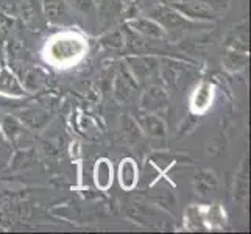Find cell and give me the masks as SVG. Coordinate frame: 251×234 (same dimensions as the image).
Returning a JSON list of instances; mask_svg holds the SVG:
<instances>
[{"label": "cell", "instance_id": "obj_8", "mask_svg": "<svg viewBox=\"0 0 251 234\" xmlns=\"http://www.w3.org/2000/svg\"><path fill=\"white\" fill-rule=\"evenodd\" d=\"M129 25L136 30L137 33L144 34L147 38L151 39H162L166 36V30L154 19H147V17H137L134 21H129Z\"/></svg>", "mask_w": 251, "mask_h": 234}, {"label": "cell", "instance_id": "obj_2", "mask_svg": "<svg viewBox=\"0 0 251 234\" xmlns=\"http://www.w3.org/2000/svg\"><path fill=\"white\" fill-rule=\"evenodd\" d=\"M172 6L184 17L195 22H211L217 19V14L203 0H176Z\"/></svg>", "mask_w": 251, "mask_h": 234}, {"label": "cell", "instance_id": "obj_6", "mask_svg": "<svg viewBox=\"0 0 251 234\" xmlns=\"http://www.w3.org/2000/svg\"><path fill=\"white\" fill-rule=\"evenodd\" d=\"M19 120L21 124L25 125L27 128L31 130H42L50 120V114L46 109L41 108H30V109H24L19 112Z\"/></svg>", "mask_w": 251, "mask_h": 234}, {"label": "cell", "instance_id": "obj_20", "mask_svg": "<svg viewBox=\"0 0 251 234\" xmlns=\"http://www.w3.org/2000/svg\"><path fill=\"white\" fill-rule=\"evenodd\" d=\"M211 99V91H209V86L203 84L200 89H198L197 95H195V106L198 108H204L207 103H209Z\"/></svg>", "mask_w": 251, "mask_h": 234}, {"label": "cell", "instance_id": "obj_18", "mask_svg": "<svg viewBox=\"0 0 251 234\" xmlns=\"http://www.w3.org/2000/svg\"><path fill=\"white\" fill-rule=\"evenodd\" d=\"M95 2H97V0H71V5L83 14L94 16L95 11H97V5H95Z\"/></svg>", "mask_w": 251, "mask_h": 234}, {"label": "cell", "instance_id": "obj_9", "mask_svg": "<svg viewBox=\"0 0 251 234\" xmlns=\"http://www.w3.org/2000/svg\"><path fill=\"white\" fill-rule=\"evenodd\" d=\"M75 47H80V42L76 39H58L53 46H51V55L56 59V61H66V59H72L75 55L80 53L81 49H76Z\"/></svg>", "mask_w": 251, "mask_h": 234}, {"label": "cell", "instance_id": "obj_4", "mask_svg": "<svg viewBox=\"0 0 251 234\" xmlns=\"http://www.w3.org/2000/svg\"><path fill=\"white\" fill-rule=\"evenodd\" d=\"M17 75H19V81L24 86V89L30 92L44 88V84L47 81V75L36 66H24L17 72Z\"/></svg>", "mask_w": 251, "mask_h": 234}, {"label": "cell", "instance_id": "obj_11", "mask_svg": "<svg viewBox=\"0 0 251 234\" xmlns=\"http://www.w3.org/2000/svg\"><path fill=\"white\" fill-rule=\"evenodd\" d=\"M129 64H131L133 72L137 78H149L151 77V74L156 71L158 63L154 58H149V56H144V58H133L129 59Z\"/></svg>", "mask_w": 251, "mask_h": 234}, {"label": "cell", "instance_id": "obj_14", "mask_svg": "<svg viewBox=\"0 0 251 234\" xmlns=\"http://www.w3.org/2000/svg\"><path fill=\"white\" fill-rule=\"evenodd\" d=\"M112 181V169L106 159H100L95 167V183L101 189H108Z\"/></svg>", "mask_w": 251, "mask_h": 234}, {"label": "cell", "instance_id": "obj_17", "mask_svg": "<svg viewBox=\"0 0 251 234\" xmlns=\"http://www.w3.org/2000/svg\"><path fill=\"white\" fill-rule=\"evenodd\" d=\"M3 131L6 133L8 137L16 139L17 136L24 134V128H22V124L19 122V120L8 117V119H5V122H3Z\"/></svg>", "mask_w": 251, "mask_h": 234}, {"label": "cell", "instance_id": "obj_15", "mask_svg": "<svg viewBox=\"0 0 251 234\" xmlns=\"http://www.w3.org/2000/svg\"><path fill=\"white\" fill-rule=\"evenodd\" d=\"M223 61H225V67H226L228 71L237 72V71H240V69L245 67L247 61H248V56H247V53H244V52L231 50L226 53Z\"/></svg>", "mask_w": 251, "mask_h": 234}, {"label": "cell", "instance_id": "obj_7", "mask_svg": "<svg viewBox=\"0 0 251 234\" xmlns=\"http://www.w3.org/2000/svg\"><path fill=\"white\" fill-rule=\"evenodd\" d=\"M167 106V95L159 86H151L142 95V108L150 112H159Z\"/></svg>", "mask_w": 251, "mask_h": 234}, {"label": "cell", "instance_id": "obj_5", "mask_svg": "<svg viewBox=\"0 0 251 234\" xmlns=\"http://www.w3.org/2000/svg\"><path fill=\"white\" fill-rule=\"evenodd\" d=\"M27 92L21 84L17 75L10 69H0V94L8 95V97H22Z\"/></svg>", "mask_w": 251, "mask_h": 234}, {"label": "cell", "instance_id": "obj_19", "mask_svg": "<svg viewBox=\"0 0 251 234\" xmlns=\"http://www.w3.org/2000/svg\"><path fill=\"white\" fill-rule=\"evenodd\" d=\"M21 3L22 0H0V11L10 17L19 16Z\"/></svg>", "mask_w": 251, "mask_h": 234}, {"label": "cell", "instance_id": "obj_16", "mask_svg": "<svg viewBox=\"0 0 251 234\" xmlns=\"http://www.w3.org/2000/svg\"><path fill=\"white\" fill-rule=\"evenodd\" d=\"M131 83V78L126 77V75H119L117 77V83H116V95L119 100H129L131 97V92L134 89V84H129Z\"/></svg>", "mask_w": 251, "mask_h": 234}, {"label": "cell", "instance_id": "obj_12", "mask_svg": "<svg viewBox=\"0 0 251 234\" xmlns=\"http://www.w3.org/2000/svg\"><path fill=\"white\" fill-rule=\"evenodd\" d=\"M119 178L120 184L125 189H131L136 181H137V169L133 159H124L120 162V170H119Z\"/></svg>", "mask_w": 251, "mask_h": 234}, {"label": "cell", "instance_id": "obj_13", "mask_svg": "<svg viewBox=\"0 0 251 234\" xmlns=\"http://www.w3.org/2000/svg\"><path fill=\"white\" fill-rule=\"evenodd\" d=\"M228 46L232 50L237 52H248V30H247V24L240 25V27L234 28L228 36Z\"/></svg>", "mask_w": 251, "mask_h": 234}, {"label": "cell", "instance_id": "obj_1", "mask_svg": "<svg viewBox=\"0 0 251 234\" xmlns=\"http://www.w3.org/2000/svg\"><path fill=\"white\" fill-rule=\"evenodd\" d=\"M151 19L156 21L164 30H190L195 28L197 25H200L195 21H190L187 17H184L178 10H175L173 6H158L154 8L151 13Z\"/></svg>", "mask_w": 251, "mask_h": 234}, {"label": "cell", "instance_id": "obj_10", "mask_svg": "<svg viewBox=\"0 0 251 234\" xmlns=\"http://www.w3.org/2000/svg\"><path fill=\"white\" fill-rule=\"evenodd\" d=\"M139 124L144 128V131L147 134H150L151 137H166V125L161 120L159 116L150 114L149 111L139 114Z\"/></svg>", "mask_w": 251, "mask_h": 234}, {"label": "cell", "instance_id": "obj_3", "mask_svg": "<svg viewBox=\"0 0 251 234\" xmlns=\"http://www.w3.org/2000/svg\"><path fill=\"white\" fill-rule=\"evenodd\" d=\"M42 11L46 19L53 25L74 24V17L66 0H42Z\"/></svg>", "mask_w": 251, "mask_h": 234}]
</instances>
